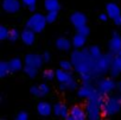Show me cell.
Instances as JSON below:
<instances>
[{"label": "cell", "mask_w": 121, "mask_h": 120, "mask_svg": "<svg viewBox=\"0 0 121 120\" xmlns=\"http://www.w3.org/2000/svg\"><path fill=\"white\" fill-rule=\"evenodd\" d=\"M115 53L109 51V53L99 57L97 59H95V63H94V68H93V75L94 76H100L106 74L109 69H110V64L114 58Z\"/></svg>", "instance_id": "obj_3"}, {"label": "cell", "mask_w": 121, "mask_h": 120, "mask_svg": "<svg viewBox=\"0 0 121 120\" xmlns=\"http://www.w3.org/2000/svg\"><path fill=\"white\" fill-rule=\"evenodd\" d=\"M44 7L48 12H58L60 10V4L58 0H44Z\"/></svg>", "instance_id": "obj_21"}, {"label": "cell", "mask_w": 121, "mask_h": 120, "mask_svg": "<svg viewBox=\"0 0 121 120\" xmlns=\"http://www.w3.org/2000/svg\"><path fill=\"white\" fill-rule=\"evenodd\" d=\"M86 118H88L87 112L80 106H74L70 109V114L68 116V120H84Z\"/></svg>", "instance_id": "obj_12"}, {"label": "cell", "mask_w": 121, "mask_h": 120, "mask_svg": "<svg viewBox=\"0 0 121 120\" xmlns=\"http://www.w3.org/2000/svg\"><path fill=\"white\" fill-rule=\"evenodd\" d=\"M59 89L60 90H74V89H76V87H77V84H76V81H75V79L73 77L69 82H65V83H59Z\"/></svg>", "instance_id": "obj_23"}, {"label": "cell", "mask_w": 121, "mask_h": 120, "mask_svg": "<svg viewBox=\"0 0 121 120\" xmlns=\"http://www.w3.org/2000/svg\"><path fill=\"white\" fill-rule=\"evenodd\" d=\"M117 89H119V93L121 94V81L117 83Z\"/></svg>", "instance_id": "obj_40"}, {"label": "cell", "mask_w": 121, "mask_h": 120, "mask_svg": "<svg viewBox=\"0 0 121 120\" xmlns=\"http://www.w3.org/2000/svg\"><path fill=\"white\" fill-rule=\"evenodd\" d=\"M86 42H87V37L83 36V35H81V33H76V35L73 37V39H71L73 46H74L75 49H82V48L84 46Z\"/></svg>", "instance_id": "obj_22"}, {"label": "cell", "mask_w": 121, "mask_h": 120, "mask_svg": "<svg viewBox=\"0 0 121 120\" xmlns=\"http://www.w3.org/2000/svg\"><path fill=\"white\" fill-rule=\"evenodd\" d=\"M10 68H11V71L12 73H17V71H20L22 69H24V66L25 63L22 61L19 57H14L12 59H10Z\"/></svg>", "instance_id": "obj_20"}, {"label": "cell", "mask_w": 121, "mask_h": 120, "mask_svg": "<svg viewBox=\"0 0 121 120\" xmlns=\"http://www.w3.org/2000/svg\"><path fill=\"white\" fill-rule=\"evenodd\" d=\"M24 73H25L30 79H35V77L37 76V74H38V69L35 68V67H31V66L25 64V66H24Z\"/></svg>", "instance_id": "obj_25"}, {"label": "cell", "mask_w": 121, "mask_h": 120, "mask_svg": "<svg viewBox=\"0 0 121 120\" xmlns=\"http://www.w3.org/2000/svg\"><path fill=\"white\" fill-rule=\"evenodd\" d=\"M37 112L42 116H49L53 112V106L48 101H39L37 103Z\"/></svg>", "instance_id": "obj_14"}, {"label": "cell", "mask_w": 121, "mask_h": 120, "mask_svg": "<svg viewBox=\"0 0 121 120\" xmlns=\"http://www.w3.org/2000/svg\"><path fill=\"white\" fill-rule=\"evenodd\" d=\"M24 63L27 64V66H31V67H35V68L39 69L43 66V63H44V59H43V56L42 55H38V53H27L24 57Z\"/></svg>", "instance_id": "obj_7"}, {"label": "cell", "mask_w": 121, "mask_h": 120, "mask_svg": "<svg viewBox=\"0 0 121 120\" xmlns=\"http://www.w3.org/2000/svg\"><path fill=\"white\" fill-rule=\"evenodd\" d=\"M53 115L56 116H60L63 119H68L69 114H70V111L68 109L67 105L62 103V102H56L53 105V112H52Z\"/></svg>", "instance_id": "obj_13"}, {"label": "cell", "mask_w": 121, "mask_h": 120, "mask_svg": "<svg viewBox=\"0 0 121 120\" xmlns=\"http://www.w3.org/2000/svg\"><path fill=\"white\" fill-rule=\"evenodd\" d=\"M20 1H22V4H23L24 6H26V7L29 9L30 6L36 5V1H37V0H20Z\"/></svg>", "instance_id": "obj_35"}, {"label": "cell", "mask_w": 121, "mask_h": 120, "mask_svg": "<svg viewBox=\"0 0 121 120\" xmlns=\"http://www.w3.org/2000/svg\"><path fill=\"white\" fill-rule=\"evenodd\" d=\"M95 86H96L97 92H100L103 95L110 94L117 87V84L112 79H107V77H99V79H96Z\"/></svg>", "instance_id": "obj_5"}, {"label": "cell", "mask_w": 121, "mask_h": 120, "mask_svg": "<svg viewBox=\"0 0 121 120\" xmlns=\"http://www.w3.org/2000/svg\"><path fill=\"white\" fill-rule=\"evenodd\" d=\"M29 11H30V12H32V13H35V11H36V5L30 6V7H29Z\"/></svg>", "instance_id": "obj_39"}, {"label": "cell", "mask_w": 121, "mask_h": 120, "mask_svg": "<svg viewBox=\"0 0 121 120\" xmlns=\"http://www.w3.org/2000/svg\"><path fill=\"white\" fill-rule=\"evenodd\" d=\"M110 75L112 76H117L119 74H121V50L117 51L112 61V64H110Z\"/></svg>", "instance_id": "obj_10"}, {"label": "cell", "mask_w": 121, "mask_h": 120, "mask_svg": "<svg viewBox=\"0 0 121 120\" xmlns=\"http://www.w3.org/2000/svg\"><path fill=\"white\" fill-rule=\"evenodd\" d=\"M22 1L19 0H4L3 1V9L6 13H10V14H14L17 12L20 11L22 9Z\"/></svg>", "instance_id": "obj_8"}, {"label": "cell", "mask_w": 121, "mask_h": 120, "mask_svg": "<svg viewBox=\"0 0 121 120\" xmlns=\"http://www.w3.org/2000/svg\"><path fill=\"white\" fill-rule=\"evenodd\" d=\"M56 79L59 83H65V82H69L73 79V75H71L70 71H67V70L60 68L56 71Z\"/></svg>", "instance_id": "obj_18"}, {"label": "cell", "mask_w": 121, "mask_h": 120, "mask_svg": "<svg viewBox=\"0 0 121 120\" xmlns=\"http://www.w3.org/2000/svg\"><path fill=\"white\" fill-rule=\"evenodd\" d=\"M97 92V89L94 87V84H91V82H83L82 86L77 89V95L82 99H89L91 98L95 93Z\"/></svg>", "instance_id": "obj_6"}, {"label": "cell", "mask_w": 121, "mask_h": 120, "mask_svg": "<svg viewBox=\"0 0 121 120\" xmlns=\"http://www.w3.org/2000/svg\"><path fill=\"white\" fill-rule=\"evenodd\" d=\"M121 111V94L120 95H113L104 100L102 105V116H112L117 114Z\"/></svg>", "instance_id": "obj_2"}, {"label": "cell", "mask_w": 121, "mask_h": 120, "mask_svg": "<svg viewBox=\"0 0 121 120\" xmlns=\"http://www.w3.org/2000/svg\"><path fill=\"white\" fill-rule=\"evenodd\" d=\"M71 45L73 43L65 37H59L56 39V48L60 51H69Z\"/></svg>", "instance_id": "obj_17"}, {"label": "cell", "mask_w": 121, "mask_h": 120, "mask_svg": "<svg viewBox=\"0 0 121 120\" xmlns=\"http://www.w3.org/2000/svg\"><path fill=\"white\" fill-rule=\"evenodd\" d=\"M43 59H44V62H48V61H50V53L48 52V51H45L43 55Z\"/></svg>", "instance_id": "obj_38"}, {"label": "cell", "mask_w": 121, "mask_h": 120, "mask_svg": "<svg viewBox=\"0 0 121 120\" xmlns=\"http://www.w3.org/2000/svg\"><path fill=\"white\" fill-rule=\"evenodd\" d=\"M20 39H22V42H23L25 45L31 46V45H33L35 42H36V32H35L33 30L26 27V29H24V30L22 31Z\"/></svg>", "instance_id": "obj_9"}, {"label": "cell", "mask_w": 121, "mask_h": 120, "mask_svg": "<svg viewBox=\"0 0 121 120\" xmlns=\"http://www.w3.org/2000/svg\"><path fill=\"white\" fill-rule=\"evenodd\" d=\"M11 73V68H10V63L6 61H1L0 62V77H5Z\"/></svg>", "instance_id": "obj_24"}, {"label": "cell", "mask_w": 121, "mask_h": 120, "mask_svg": "<svg viewBox=\"0 0 121 120\" xmlns=\"http://www.w3.org/2000/svg\"><path fill=\"white\" fill-rule=\"evenodd\" d=\"M9 35H10V30H9L5 25L0 26V40L7 39V38H9Z\"/></svg>", "instance_id": "obj_29"}, {"label": "cell", "mask_w": 121, "mask_h": 120, "mask_svg": "<svg viewBox=\"0 0 121 120\" xmlns=\"http://www.w3.org/2000/svg\"><path fill=\"white\" fill-rule=\"evenodd\" d=\"M89 53L91 55V57H93L94 59H97L99 57H101V56H102L100 48H99V46H96V45H91V46L89 48Z\"/></svg>", "instance_id": "obj_26"}, {"label": "cell", "mask_w": 121, "mask_h": 120, "mask_svg": "<svg viewBox=\"0 0 121 120\" xmlns=\"http://www.w3.org/2000/svg\"><path fill=\"white\" fill-rule=\"evenodd\" d=\"M108 18H109V16H108L107 12H106V13L103 12V13H100V14H99V19H100L101 22H107Z\"/></svg>", "instance_id": "obj_36"}, {"label": "cell", "mask_w": 121, "mask_h": 120, "mask_svg": "<svg viewBox=\"0 0 121 120\" xmlns=\"http://www.w3.org/2000/svg\"><path fill=\"white\" fill-rule=\"evenodd\" d=\"M59 67L64 70H67V71H71L73 68H74V64H73L71 61H65V59H63V61H60Z\"/></svg>", "instance_id": "obj_28"}, {"label": "cell", "mask_w": 121, "mask_h": 120, "mask_svg": "<svg viewBox=\"0 0 121 120\" xmlns=\"http://www.w3.org/2000/svg\"><path fill=\"white\" fill-rule=\"evenodd\" d=\"M20 35H22V32H19L17 29H12V30H10V35H9L7 39L10 42H16L20 38Z\"/></svg>", "instance_id": "obj_27"}, {"label": "cell", "mask_w": 121, "mask_h": 120, "mask_svg": "<svg viewBox=\"0 0 121 120\" xmlns=\"http://www.w3.org/2000/svg\"><path fill=\"white\" fill-rule=\"evenodd\" d=\"M70 19V23L77 29L82 25H86L87 24V16L83 14L82 12H73L69 17Z\"/></svg>", "instance_id": "obj_11"}, {"label": "cell", "mask_w": 121, "mask_h": 120, "mask_svg": "<svg viewBox=\"0 0 121 120\" xmlns=\"http://www.w3.org/2000/svg\"><path fill=\"white\" fill-rule=\"evenodd\" d=\"M103 102H104V95L101 94L100 92H96L91 98L88 99L87 105H86V112H87L88 119L97 120L102 116L101 109H102Z\"/></svg>", "instance_id": "obj_1"}, {"label": "cell", "mask_w": 121, "mask_h": 120, "mask_svg": "<svg viewBox=\"0 0 121 120\" xmlns=\"http://www.w3.org/2000/svg\"><path fill=\"white\" fill-rule=\"evenodd\" d=\"M80 76H81V81H82V83H83V82H91V81H93V79H94V75H93L91 73L81 74Z\"/></svg>", "instance_id": "obj_32"}, {"label": "cell", "mask_w": 121, "mask_h": 120, "mask_svg": "<svg viewBox=\"0 0 121 120\" xmlns=\"http://www.w3.org/2000/svg\"><path fill=\"white\" fill-rule=\"evenodd\" d=\"M113 22H114V24H115V25H117V26H121V14L116 16V17L113 19Z\"/></svg>", "instance_id": "obj_37"}, {"label": "cell", "mask_w": 121, "mask_h": 120, "mask_svg": "<svg viewBox=\"0 0 121 120\" xmlns=\"http://www.w3.org/2000/svg\"><path fill=\"white\" fill-rule=\"evenodd\" d=\"M30 93L35 96L43 98V96H46L50 93V87L46 83H42L39 86H32L30 88Z\"/></svg>", "instance_id": "obj_15"}, {"label": "cell", "mask_w": 121, "mask_h": 120, "mask_svg": "<svg viewBox=\"0 0 121 120\" xmlns=\"http://www.w3.org/2000/svg\"><path fill=\"white\" fill-rule=\"evenodd\" d=\"M57 16H58V12H48V14H46V20H48V23H53V22H56Z\"/></svg>", "instance_id": "obj_34"}, {"label": "cell", "mask_w": 121, "mask_h": 120, "mask_svg": "<svg viewBox=\"0 0 121 120\" xmlns=\"http://www.w3.org/2000/svg\"><path fill=\"white\" fill-rule=\"evenodd\" d=\"M108 48H109V51H112L114 53H116L117 51L121 50V37L116 32H113L112 38L108 43Z\"/></svg>", "instance_id": "obj_16"}, {"label": "cell", "mask_w": 121, "mask_h": 120, "mask_svg": "<svg viewBox=\"0 0 121 120\" xmlns=\"http://www.w3.org/2000/svg\"><path fill=\"white\" fill-rule=\"evenodd\" d=\"M77 33H81V35L88 37V35L90 33V29L87 26V24H86V25H82V26L77 27Z\"/></svg>", "instance_id": "obj_30"}, {"label": "cell", "mask_w": 121, "mask_h": 120, "mask_svg": "<svg viewBox=\"0 0 121 120\" xmlns=\"http://www.w3.org/2000/svg\"><path fill=\"white\" fill-rule=\"evenodd\" d=\"M106 12L108 13L110 19H114L116 16L121 14V9L115 3H108L107 6H106Z\"/></svg>", "instance_id": "obj_19"}, {"label": "cell", "mask_w": 121, "mask_h": 120, "mask_svg": "<svg viewBox=\"0 0 121 120\" xmlns=\"http://www.w3.org/2000/svg\"><path fill=\"white\" fill-rule=\"evenodd\" d=\"M17 120H27L29 119V113L26 111H19L16 115Z\"/></svg>", "instance_id": "obj_33"}, {"label": "cell", "mask_w": 121, "mask_h": 120, "mask_svg": "<svg viewBox=\"0 0 121 120\" xmlns=\"http://www.w3.org/2000/svg\"><path fill=\"white\" fill-rule=\"evenodd\" d=\"M43 75H44V79L48 81H52L53 79H56V71H52V70H45Z\"/></svg>", "instance_id": "obj_31"}, {"label": "cell", "mask_w": 121, "mask_h": 120, "mask_svg": "<svg viewBox=\"0 0 121 120\" xmlns=\"http://www.w3.org/2000/svg\"><path fill=\"white\" fill-rule=\"evenodd\" d=\"M48 20H46V16L42 14V13H33L26 22V27L33 30L36 33H39L44 30L45 25H46Z\"/></svg>", "instance_id": "obj_4"}]
</instances>
